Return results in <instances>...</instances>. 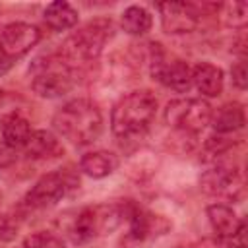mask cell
<instances>
[{"label":"cell","instance_id":"cell-1","mask_svg":"<svg viewBox=\"0 0 248 248\" xmlns=\"http://www.w3.org/2000/svg\"><path fill=\"white\" fill-rule=\"evenodd\" d=\"M52 128L58 138L83 147L97 141L103 134V112L91 99H72L52 116Z\"/></svg>","mask_w":248,"mask_h":248},{"label":"cell","instance_id":"cell-2","mask_svg":"<svg viewBox=\"0 0 248 248\" xmlns=\"http://www.w3.org/2000/svg\"><path fill=\"white\" fill-rule=\"evenodd\" d=\"M157 97L149 89H136L120 97L110 110V130L120 140L141 136L153 122Z\"/></svg>","mask_w":248,"mask_h":248},{"label":"cell","instance_id":"cell-3","mask_svg":"<svg viewBox=\"0 0 248 248\" xmlns=\"http://www.w3.org/2000/svg\"><path fill=\"white\" fill-rule=\"evenodd\" d=\"M31 89L43 99H58L72 91L76 83L74 64L62 52L37 56L29 66Z\"/></svg>","mask_w":248,"mask_h":248},{"label":"cell","instance_id":"cell-4","mask_svg":"<svg viewBox=\"0 0 248 248\" xmlns=\"http://www.w3.org/2000/svg\"><path fill=\"white\" fill-rule=\"evenodd\" d=\"M114 35V23L110 17H95L78 27L62 45V54L72 62H93L101 56L105 45Z\"/></svg>","mask_w":248,"mask_h":248},{"label":"cell","instance_id":"cell-5","mask_svg":"<svg viewBox=\"0 0 248 248\" xmlns=\"http://www.w3.org/2000/svg\"><path fill=\"white\" fill-rule=\"evenodd\" d=\"M124 223V202L99 203L83 207L70 227V236L74 244H87L93 238L105 236L116 231Z\"/></svg>","mask_w":248,"mask_h":248},{"label":"cell","instance_id":"cell-6","mask_svg":"<svg viewBox=\"0 0 248 248\" xmlns=\"http://www.w3.org/2000/svg\"><path fill=\"white\" fill-rule=\"evenodd\" d=\"M79 178L72 169H58L43 174L23 196V205L29 209H48L56 205L70 190L78 188Z\"/></svg>","mask_w":248,"mask_h":248},{"label":"cell","instance_id":"cell-7","mask_svg":"<svg viewBox=\"0 0 248 248\" xmlns=\"http://www.w3.org/2000/svg\"><path fill=\"white\" fill-rule=\"evenodd\" d=\"M211 105L202 97H186V99H172L167 103L163 118L165 122L188 136L200 134L211 118Z\"/></svg>","mask_w":248,"mask_h":248},{"label":"cell","instance_id":"cell-8","mask_svg":"<svg viewBox=\"0 0 248 248\" xmlns=\"http://www.w3.org/2000/svg\"><path fill=\"white\" fill-rule=\"evenodd\" d=\"M124 221L128 223V232L124 242L132 246H140L155 238L157 234H163L170 227L165 217L143 209L134 200H124Z\"/></svg>","mask_w":248,"mask_h":248},{"label":"cell","instance_id":"cell-9","mask_svg":"<svg viewBox=\"0 0 248 248\" xmlns=\"http://www.w3.org/2000/svg\"><path fill=\"white\" fill-rule=\"evenodd\" d=\"M163 31L169 35H186L198 29L203 16L202 4L194 2H161L157 4Z\"/></svg>","mask_w":248,"mask_h":248},{"label":"cell","instance_id":"cell-10","mask_svg":"<svg viewBox=\"0 0 248 248\" xmlns=\"http://www.w3.org/2000/svg\"><path fill=\"white\" fill-rule=\"evenodd\" d=\"M200 188L207 196H219V198L234 202L244 192L242 172L232 165L211 167L200 176Z\"/></svg>","mask_w":248,"mask_h":248},{"label":"cell","instance_id":"cell-11","mask_svg":"<svg viewBox=\"0 0 248 248\" xmlns=\"http://www.w3.org/2000/svg\"><path fill=\"white\" fill-rule=\"evenodd\" d=\"M41 37L43 33L37 25L27 21H12L0 29V50L16 62L17 58L25 56L33 46H37Z\"/></svg>","mask_w":248,"mask_h":248},{"label":"cell","instance_id":"cell-12","mask_svg":"<svg viewBox=\"0 0 248 248\" xmlns=\"http://www.w3.org/2000/svg\"><path fill=\"white\" fill-rule=\"evenodd\" d=\"M205 215H207L211 231L221 240H229V238H234L240 232H244V221L236 215V211L229 203H219V202L211 203V205H207Z\"/></svg>","mask_w":248,"mask_h":248},{"label":"cell","instance_id":"cell-13","mask_svg":"<svg viewBox=\"0 0 248 248\" xmlns=\"http://www.w3.org/2000/svg\"><path fill=\"white\" fill-rule=\"evenodd\" d=\"M25 155L35 161H50L64 155V145L56 134L50 130H33L27 145L23 147Z\"/></svg>","mask_w":248,"mask_h":248},{"label":"cell","instance_id":"cell-14","mask_svg":"<svg viewBox=\"0 0 248 248\" xmlns=\"http://www.w3.org/2000/svg\"><path fill=\"white\" fill-rule=\"evenodd\" d=\"M246 122V114H244V105L238 101H229L225 105H221L219 108H215L211 112L209 124L213 128L215 134L227 136V134H234L238 130L244 128Z\"/></svg>","mask_w":248,"mask_h":248},{"label":"cell","instance_id":"cell-15","mask_svg":"<svg viewBox=\"0 0 248 248\" xmlns=\"http://www.w3.org/2000/svg\"><path fill=\"white\" fill-rule=\"evenodd\" d=\"M33 130L31 124L25 116H21L19 112H8L0 118V136L4 145H8L10 149L17 151L23 149L31 138Z\"/></svg>","mask_w":248,"mask_h":248},{"label":"cell","instance_id":"cell-16","mask_svg":"<svg viewBox=\"0 0 248 248\" xmlns=\"http://www.w3.org/2000/svg\"><path fill=\"white\" fill-rule=\"evenodd\" d=\"M192 87H196L203 97H217L223 93L225 74L211 62H198L192 68Z\"/></svg>","mask_w":248,"mask_h":248},{"label":"cell","instance_id":"cell-17","mask_svg":"<svg viewBox=\"0 0 248 248\" xmlns=\"http://www.w3.org/2000/svg\"><path fill=\"white\" fill-rule=\"evenodd\" d=\"M120 165V159L116 153L108 149H97L89 151L79 159V170L91 178H105L110 176Z\"/></svg>","mask_w":248,"mask_h":248},{"label":"cell","instance_id":"cell-18","mask_svg":"<svg viewBox=\"0 0 248 248\" xmlns=\"http://www.w3.org/2000/svg\"><path fill=\"white\" fill-rule=\"evenodd\" d=\"M78 19H79V14L70 2L56 0V2L46 4L45 10H43V21L46 23L48 29H52L56 33L76 27Z\"/></svg>","mask_w":248,"mask_h":248},{"label":"cell","instance_id":"cell-19","mask_svg":"<svg viewBox=\"0 0 248 248\" xmlns=\"http://www.w3.org/2000/svg\"><path fill=\"white\" fill-rule=\"evenodd\" d=\"M120 27L124 33L132 35V37H141L147 31H151L153 27V16L147 8L143 6H128L122 16H120Z\"/></svg>","mask_w":248,"mask_h":248},{"label":"cell","instance_id":"cell-20","mask_svg":"<svg viewBox=\"0 0 248 248\" xmlns=\"http://www.w3.org/2000/svg\"><path fill=\"white\" fill-rule=\"evenodd\" d=\"M221 21L227 27L232 29H244L246 21H248V4L246 2H227V4H219L217 8Z\"/></svg>","mask_w":248,"mask_h":248},{"label":"cell","instance_id":"cell-21","mask_svg":"<svg viewBox=\"0 0 248 248\" xmlns=\"http://www.w3.org/2000/svg\"><path fill=\"white\" fill-rule=\"evenodd\" d=\"M23 248H66L64 240L52 232L37 231L23 238Z\"/></svg>","mask_w":248,"mask_h":248},{"label":"cell","instance_id":"cell-22","mask_svg":"<svg viewBox=\"0 0 248 248\" xmlns=\"http://www.w3.org/2000/svg\"><path fill=\"white\" fill-rule=\"evenodd\" d=\"M231 145H232V141H231L227 136H221V134H213V136H209L207 141H205V149H207L209 153H213V155L225 153Z\"/></svg>","mask_w":248,"mask_h":248},{"label":"cell","instance_id":"cell-23","mask_svg":"<svg viewBox=\"0 0 248 248\" xmlns=\"http://www.w3.org/2000/svg\"><path fill=\"white\" fill-rule=\"evenodd\" d=\"M17 236V223L10 215H0V242H12Z\"/></svg>","mask_w":248,"mask_h":248},{"label":"cell","instance_id":"cell-24","mask_svg":"<svg viewBox=\"0 0 248 248\" xmlns=\"http://www.w3.org/2000/svg\"><path fill=\"white\" fill-rule=\"evenodd\" d=\"M231 79H232V85H234L236 89H246V83H248V72H246L244 58L232 64V68H231Z\"/></svg>","mask_w":248,"mask_h":248},{"label":"cell","instance_id":"cell-25","mask_svg":"<svg viewBox=\"0 0 248 248\" xmlns=\"http://www.w3.org/2000/svg\"><path fill=\"white\" fill-rule=\"evenodd\" d=\"M12 163H16V151L4 145V141H0V169L10 167Z\"/></svg>","mask_w":248,"mask_h":248},{"label":"cell","instance_id":"cell-26","mask_svg":"<svg viewBox=\"0 0 248 248\" xmlns=\"http://www.w3.org/2000/svg\"><path fill=\"white\" fill-rule=\"evenodd\" d=\"M12 66H14V60H10V58L0 50V78H2L4 74H8Z\"/></svg>","mask_w":248,"mask_h":248},{"label":"cell","instance_id":"cell-27","mask_svg":"<svg viewBox=\"0 0 248 248\" xmlns=\"http://www.w3.org/2000/svg\"><path fill=\"white\" fill-rule=\"evenodd\" d=\"M2 101H4V91H0V105H2Z\"/></svg>","mask_w":248,"mask_h":248},{"label":"cell","instance_id":"cell-28","mask_svg":"<svg viewBox=\"0 0 248 248\" xmlns=\"http://www.w3.org/2000/svg\"><path fill=\"white\" fill-rule=\"evenodd\" d=\"M0 198H2V196H0Z\"/></svg>","mask_w":248,"mask_h":248}]
</instances>
